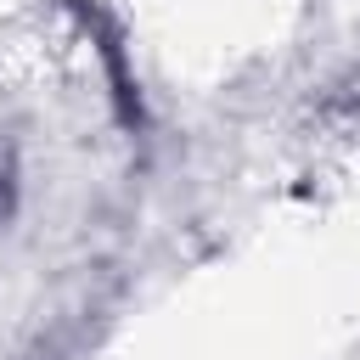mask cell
Here are the masks:
<instances>
[{"label":"cell","mask_w":360,"mask_h":360,"mask_svg":"<svg viewBox=\"0 0 360 360\" xmlns=\"http://www.w3.org/2000/svg\"><path fill=\"white\" fill-rule=\"evenodd\" d=\"M11 202H17V186H11V163L0 158V219L11 214Z\"/></svg>","instance_id":"6da1fadb"}]
</instances>
